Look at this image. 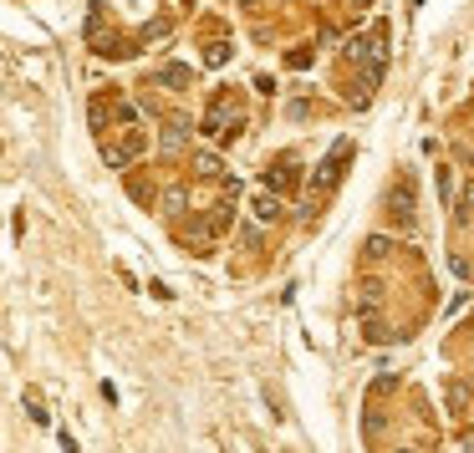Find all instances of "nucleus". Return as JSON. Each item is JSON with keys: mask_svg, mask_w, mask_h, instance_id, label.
<instances>
[{"mask_svg": "<svg viewBox=\"0 0 474 453\" xmlns=\"http://www.w3.org/2000/svg\"><path fill=\"white\" fill-rule=\"evenodd\" d=\"M143 153H148V138L138 133V122H127L123 143H107V148H102V163H107V168H127V163L143 158Z\"/></svg>", "mask_w": 474, "mask_h": 453, "instance_id": "nucleus-1", "label": "nucleus"}, {"mask_svg": "<svg viewBox=\"0 0 474 453\" xmlns=\"http://www.w3.org/2000/svg\"><path fill=\"white\" fill-rule=\"evenodd\" d=\"M347 158H352V143H347V138H337V143H332V153L316 163V179H311V184H316L321 193H332V189L342 184V168H347Z\"/></svg>", "mask_w": 474, "mask_h": 453, "instance_id": "nucleus-2", "label": "nucleus"}, {"mask_svg": "<svg viewBox=\"0 0 474 453\" xmlns=\"http://www.w3.org/2000/svg\"><path fill=\"white\" fill-rule=\"evenodd\" d=\"M296 168H301V158H296V153H281V158L266 168V189H270V193H286V189L296 184Z\"/></svg>", "mask_w": 474, "mask_h": 453, "instance_id": "nucleus-3", "label": "nucleus"}, {"mask_svg": "<svg viewBox=\"0 0 474 453\" xmlns=\"http://www.w3.org/2000/svg\"><path fill=\"white\" fill-rule=\"evenodd\" d=\"M387 209H393L398 224H413V179H398L393 199H387Z\"/></svg>", "mask_w": 474, "mask_h": 453, "instance_id": "nucleus-4", "label": "nucleus"}, {"mask_svg": "<svg viewBox=\"0 0 474 453\" xmlns=\"http://www.w3.org/2000/svg\"><path fill=\"white\" fill-rule=\"evenodd\" d=\"M250 214H255L261 224H275V219H281V199H275L270 189H266V193H255V199H250Z\"/></svg>", "mask_w": 474, "mask_h": 453, "instance_id": "nucleus-5", "label": "nucleus"}, {"mask_svg": "<svg viewBox=\"0 0 474 453\" xmlns=\"http://www.w3.org/2000/svg\"><path fill=\"white\" fill-rule=\"evenodd\" d=\"M184 133H189V122H184V117H168V122H163V153H179Z\"/></svg>", "mask_w": 474, "mask_h": 453, "instance_id": "nucleus-6", "label": "nucleus"}, {"mask_svg": "<svg viewBox=\"0 0 474 453\" xmlns=\"http://www.w3.org/2000/svg\"><path fill=\"white\" fill-rule=\"evenodd\" d=\"M194 174H199V179H225V163L214 153H194Z\"/></svg>", "mask_w": 474, "mask_h": 453, "instance_id": "nucleus-7", "label": "nucleus"}, {"mask_svg": "<svg viewBox=\"0 0 474 453\" xmlns=\"http://www.w3.org/2000/svg\"><path fill=\"white\" fill-rule=\"evenodd\" d=\"M189 77H194L189 67H163V72H158V82H163V87H189Z\"/></svg>", "mask_w": 474, "mask_h": 453, "instance_id": "nucleus-8", "label": "nucleus"}, {"mask_svg": "<svg viewBox=\"0 0 474 453\" xmlns=\"http://www.w3.org/2000/svg\"><path fill=\"white\" fill-rule=\"evenodd\" d=\"M204 61H209V67H225V61H230V41H209V46H204Z\"/></svg>", "mask_w": 474, "mask_h": 453, "instance_id": "nucleus-9", "label": "nucleus"}, {"mask_svg": "<svg viewBox=\"0 0 474 453\" xmlns=\"http://www.w3.org/2000/svg\"><path fill=\"white\" fill-rule=\"evenodd\" d=\"M362 250H368V260H382V255L393 250V240H387V234H373V240L362 245Z\"/></svg>", "mask_w": 474, "mask_h": 453, "instance_id": "nucleus-10", "label": "nucleus"}, {"mask_svg": "<svg viewBox=\"0 0 474 453\" xmlns=\"http://www.w3.org/2000/svg\"><path fill=\"white\" fill-rule=\"evenodd\" d=\"M26 413H31V423H41V428L51 423V413H46V407H41V397H36V393H26Z\"/></svg>", "mask_w": 474, "mask_h": 453, "instance_id": "nucleus-11", "label": "nucleus"}, {"mask_svg": "<svg viewBox=\"0 0 474 453\" xmlns=\"http://www.w3.org/2000/svg\"><path fill=\"white\" fill-rule=\"evenodd\" d=\"M240 245H245V250H261V245H266V234L255 229V224H245V229H240Z\"/></svg>", "mask_w": 474, "mask_h": 453, "instance_id": "nucleus-12", "label": "nucleus"}, {"mask_svg": "<svg viewBox=\"0 0 474 453\" xmlns=\"http://www.w3.org/2000/svg\"><path fill=\"white\" fill-rule=\"evenodd\" d=\"M127 193H133L138 204H154V184H138V179H133V184H127Z\"/></svg>", "mask_w": 474, "mask_h": 453, "instance_id": "nucleus-13", "label": "nucleus"}, {"mask_svg": "<svg viewBox=\"0 0 474 453\" xmlns=\"http://www.w3.org/2000/svg\"><path fill=\"white\" fill-rule=\"evenodd\" d=\"M107 127V102H92V133H102Z\"/></svg>", "mask_w": 474, "mask_h": 453, "instance_id": "nucleus-14", "label": "nucleus"}, {"mask_svg": "<svg viewBox=\"0 0 474 453\" xmlns=\"http://www.w3.org/2000/svg\"><path fill=\"white\" fill-rule=\"evenodd\" d=\"M459 219H474V184L464 189V199H459Z\"/></svg>", "mask_w": 474, "mask_h": 453, "instance_id": "nucleus-15", "label": "nucleus"}, {"mask_svg": "<svg viewBox=\"0 0 474 453\" xmlns=\"http://www.w3.org/2000/svg\"><path fill=\"white\" fill-rule=\"evenodd\" d=\"M163 209L174 214V209H184V189H168V199H163Z\"/></svg>", "mask_w": 474, "mask_h": 453, "instance_id": "nucleus-16", "label": "nucleus"}, {"mask_svg": "<svg viewBox=\"0 0 474 453\" xmlns=\"http://www.w3.org/2000/svg\"><path fill=\"white\" fill-rule=\"evenodd\" d=\"M240 6H245V11H255V6H261V0H240Z\"/></svg>", "mask_w": 474, "mask_h": 453, "instance_id": "nucleus-17", "label": "nucleus"}]
</instances>
